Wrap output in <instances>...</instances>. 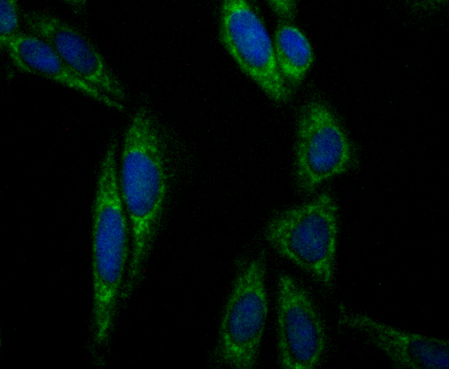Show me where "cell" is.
<instances>
[{
    "label": "cell",
    "instance_id": "2",
    "mask_svg": "<svg viewBox=\"0 0 449 369\" xmlns=\"http://www.w3.org/2000/svg\"><path fill=\"white\" fill-rule=\"evenodd\" d=\"M118 145L109 143L97 176L92 212V344H108L121 297L131 253V235L121 196Z\"/></svg>",
    "mask_w": 449,
    "mask_h": 369
},
{
    "label": "cell",
    "instance_id": "11",
    "mask_svg": "<svg viewBox=\"0 0 449 369\" xmlns=\"http://www.w3.org/2000/svg\"><path fill=\"white\" fill-rule=\"evenodd\" d=\"M273 48L279 71L293 91L304 81L314 62L311 44L291 21H280L274 32Z\"/></svg>",
    "mask_w": 449,
    "mask_h": 369
},
{
    "label": "cell",
    "instance_id": "5",
    "mask_svg": "<svg viewBox=\"0 0 449 369\" xmlns=\"http://www.w3.org/2000/svg\"><path fill=\"white\" fill-rule=\"evenodd\" d=\"M219 41L239 70L271 100L285 103L292 90L282 78L271 39L247 0H224L220 8Z\"/></svg>",
    "mask_w": 449,
    "mask_h": 369
},
{
    "label": "cell",
    "instance_id": "10",
    "mask_svg": "<svg viewBox=\"0 0 449 369\" xmlns=\"http://www.w3.org/2000/svg\"><path fill=\"white\" fill-rule=\"evenodd\" d=\"M1 49L21 72L66 87L110 109L118 112L124 110L98 89L81 78L46 41L38 36L21 32Z\"/></svg>",
    "mask_w": 449,
    "mask_h": 369
},
{
    "label": "cell",
    "instance_id": "4",
    "mask_svg": "<svg viewBox=\"0 0 449 369\" xmlns=\"http://www.w3.org/2000/svg\"><path fill=\"white\" fill-rule=\"evenodd\" d=\"M264 251L238 269L222 310L216 346L218 359L233 369L257 363L269 311Z\"/></svg>",
    "mask_w": 449,
    "mask_h": 369
},
{
    "label": "cell",
    "instance_id": "6",
    "mask_svg": "<svg viewBox=\"0 0 449 369\" xmlns=\"http://www.w3.org/2000/svg\"><path fill=\"white\" fill-rule=\"evenodd\" d=\"M294 152L296 182L304 193L346 172L353 159L351 144L338 119L326 103L315 99L299 111Z\"/></svg>",
    "mask_w": 449,
    "mask_h": 369
},
{
    "label": "cell",
    "instance_id": "7",
    "mask_svg": "<svg viewBox=\"0 0 449 369\" xmlns=\"http://www.w3.org/2000/svg\"><path fill=\"white\" fill-rule=\"evenodd\" d=\"M278 362L284 369H314L326 345L322 319L307 291L292 276L277 282Z\"/></svg>",
    "mask_w": 449,
    "mask_h": 369
},
{
    "label": "cell",
    "instance_id": "9",
    "mask_svg": "<svg viewBox=\"0 0 449 369\" xmlns=\"http://www.w3.org/2000/svg\"><path fill=\"white\" fill-rule=\"evenodd\" d=\"M340 323L382 352L395 368H449L446 339L401 330L364 314L345 313Z\"/></svg>",
    "mask_w": 449,
    "mask_h": 369
},
{
    "label": "cell",
    "instance_id": "13",
    "mask_svg": "<svg viewBox=\"0 0 449 369\" xmlns=\"http://www.w3.org/2000/svg\"><path fill=\"white\" fill-rule=\"evenodd\" d=\"M269 5L281 21H291L295 14V4L292 1H270Z\"/></svg>",
    "mask_w": 449,
    "mask_h": 369
},
{
    "label": "cell",
    "instance_id": "3",
    "mask_svg": "<svg viewBox=\"0 0 449 369\" xmlns=\"http://www.w3.org/2000/svg\"><path fill=\"white\" fill-rule=\"evenodd\" d=\"M339 232L338 207L323 192L313 200L275 213L264 238L279 255L325 287L332 285Z\"/></svg>",
    "mask_w": 449,
    "mask_h": 369
},
{
    "label": "cell",
    "instance_id": "12",
    "mask_svg": "<svg viewBox=\"0 0 449 369\" xmlns=\"http://www.w3.org/2000/svg\"><path fill=\"white\" fill-rule=\"evenodd\" d=\"M0 6V46L2 48L21 32L17 1L1 0Z\"/></svg>",
    "mask_w": 449,
    "mask_h": 369
},
{
    "label": "cell",
    "instance_id": "8",
    "mask_svg": "<svg viewBox=\"0 0 449 369\" xmlns=\"http://www.w3.org/2000/svg\"><path fill=\"white\" fill-rule=\"evenodd\" d=\"M23 19L30 33L46 41L75 73L125 109L126 95L122 83L81 32L45 12L27 11Z\"/></svg>",
    "mask_w": 449,
    "mask_h": 369
},
{
    "label": "cell",
    "instance_id": "1",
    "mask_svg": "<svg viewBox=\"0 0 449 369\" xmlns=\"http://www.w3.org/2000/svg\"><path fill=\"white\" fill-rule=\"evenodd\" d=\"M118 169L119 188L129 221L131 253L121 297L140 283L168 198L170 158L167 136L154 113L140 106L125 129Z\"/></svg>",
    "mask_w": 449,
    "mask_h": 369
}]
</instances>
